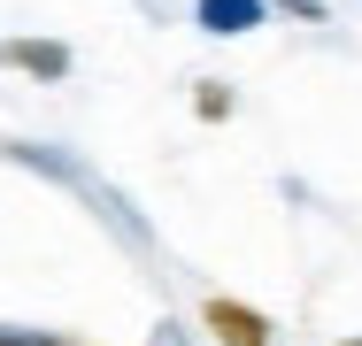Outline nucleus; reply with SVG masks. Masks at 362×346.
Instances as JSON below:
<instances>
[{"label":"nucleus","mask_w":362,"mask_h":346,"mask_svg":"<svg viewBox=\"0 0 362 346\" xmlns=\"http://www.w3.org/2000/svg\"><path fill=\"white\" fill-rule=\"evenodd\" d=\"M0 62L54 85V77H70V47H62V39H8V47H0Z\"/></svg>","instance_id":"1"},{"label":"nucleus","mask_w":362,"mask_h":346,"mask_svg":"<svg viewBox=\"0 0 362 346\" xmlns=\"http://www.w3.org/2000/svg\"><path fill=\"white\" fill-rule=\"evenodd\" d=\"M201 323H209L223 346H270V323H262L255 308H239V300H209V308H201Z\"/></svg>","instance_id":"2"},{"label":"nucleus","mask_w":362,"mask_h":346,"mask_svg":"<svg viewBox=\"0 0 362 346\" xmlns=\"http://www.w3.org/2000/svg\"><path fill=\"white\" fill-rule=\"evenodd\" d=\"M262 16H270V0H193V23H201V31H216V39L255 31Z\"/></svg>","instance_id":"3"},{"label":"nucleus","mask_w":362,"mask_h":346,"mask_svg":"<svg viewBox=\"0 0 362 346\" xmlns=\"http://www.w3.org/2000/svg\"><path fill=\"white\" fill-rule=\"evenodd\" d=\"M193 108H201V116H209V124H223V116H231V93H223L216 77H209V85H201V93H193Z\"/></svg>","instance_id":"4"},{"label":"nucleus","mask_w":362,"mask_h":346,"mask_svg":"<svg viewBox=\"0 0 362 346\" xmlns=\"http://www.w3.org/2000/svg\"><path fill=\"white\" fill-rule=\"evenodd\" d=\"M0 346H62V339H54V331H8V323H0Z\"/></svg>","instance_id":"5"},{"label":"nucleus","mask_w":362,"mask_h":346,"mask_svg":"<svg viewBox=\"0 0 362 346\" xmlns=\"http://www.w3.org/2000/svg\"><path fill=\"white\" fill-rule=\"evenodd\" d=\"M339 346H362V339H339Z\"/></svg>","instance_id":"6"}]
</instances>
